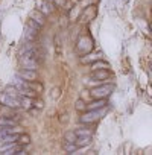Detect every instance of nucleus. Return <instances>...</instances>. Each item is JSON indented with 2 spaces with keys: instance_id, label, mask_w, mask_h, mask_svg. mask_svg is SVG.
Returning <instances> with one entry per match:
<instances>
[{
  "instance_id": "1",
  "label": "nucleus",
  "mask_w": 152,
  "mask_h": 155,
  "mask_svg": "<svg viewBox=\"0 0 152 155\" xmlns=\"http://www.w3.org/2000/svg\"><path fill=\"white\" fill-rule=\"evenodd\" d=\"M107 113L105 107L101 108V110H87L81 117H79V122L82 125H88V123H96L101 117H104V114Z\"/></svg>"
},
{
  "instance_id": "2",
  "label": "nucleus",
  "mask_w": 152,
  "mask_h": 155,
  "mask_svg": "<svg viewBox=\"0 0 152 155\" xmlns=\"http://www.w3.org/2000/svg\"><path fill=\"white\" fill-rule=\"evenodd\" d=\"M113 90H114V85L113 84H102V85H99V87H94V88H91V97H94V99H107L111 93H113Z\"/></svg>"
},
{
  "instance_id": "3",
  "label": "nucleus",
  "mask_w": 152,
  "mask_h": 155,
  "mask_svg": "<svg viewBox=\"0 0 152 155\" xmlns=\"http://www.w3.org/2000/svg\"><path fill=\"white\" fill-rule=\"evenodd\" d=\"M40 29H41V26L29 18V21L25 26V38H26V41H35L37 37H38Z\"/></svg>"
},
{
  "instance_id": "4",
  "label": "nucleus",
  "mask_w": 152,
  "mask_h": 155,
  "mask_svg": "<svg viewBox=\"0 0 152 155\" xmlns=\"http://www.w3.org/2000/svg\"><path fill=\"white\" fill-rule=\"evenodd\" d=\"M20 64L23 65V68H31V70H37L40 67V61L32 53H23V55H20Z\"/></svg>"
},
{
  "instance_id": "5",
  "label": "nucleus",
  "mask_w": 152,
  "mask_h": 155,
  "mask_svg": "<svg viewBox=\"0 0 152 155\" xmlns=\"http://www.w3.org/2000/svg\"><path fill=\"white\" fill-rule=\"evenodd\" d=\"M0 105H5V107H9V108H14V110H20L21 108L20 97H12V96H9L5 91L0 93Z\"/></svg>"
},
{
  "instance_id": "6",
  "label": "nucleus",
  "mask_w": 152,
  "mask_h": 155,
  "mask_svg": "<svg viewBox=\"0 0 152 155\" xmlns=\"http://www.w3.org/2000/svg\"><path fill=\"white\" fill-rule=\"evenodd\" d=\"M91 49H93V40L90 37H81L79 41H78V47H76V50H78L81 55H84V53L91 52Z\"/></svg>"
},
{
  "instance_id": "7",
  "label": "nucleus",
  "mask_w": 152,
  "mask_h": 155,
  "mask_svg": "<svg viewBox=\"0 0 152 155\" xmlns=\"http://www.w3.org/2000/svg\"><path fill=\"white\" fill-rule=\"evenodd\" d=\"M25 152H26V146H21V144H18L17 141H14V143H11V144H6V146H3V149H2V153H5V155L25 153Z\"/></svg>"
},
{
  "instance_id": "8",
  "label": "nucleus",
  "mask_w": 152,
  "mask_h": 155,
  "mask_svg": "<svg viewBox=\"0 0 152 155\" xmlns=\"http://www.w3.org/2000/svg\"><path fill=\"white\" fill-rule=\"evenodd\" d=\"M35 9L41 11L44 15H50L53 12V3L49 0H35Z\"/></svg>"
},
{
  "instance_id": "9",
  "label": "nucleus",
  "mask_w": 152,
  "mask_h": 155,
  "mask_svg": "<svg viewBox=\"0 0 152 155\" xmlns=\"http://www.w3.org/2000/svg\"><path fill=\"white\" fill-rule=\"evenodd\" d=\"M18 78H21V79L25 81H37L38 79V73L37 70H31V68H23L17 73Z\"/></svg>"
},
{
  "instance_id": "10",
  "label": "nucleus",
  "mask_w": 152,
  "mask_h": 155,
  "mask_svg": "<svg viewBox=\"0 0 152 155\" xmlns=\"http://www.w3.org/2000/svg\"><path fill=\"white\" fill-rule=\"evenodd\" d=\"M94 15H96V6H94V5H90V6H87V8L84 9V12L81 14L79 21H90L91 18H94Z\"/></svg>"
},
{
  "instance_id": "11",
  "label": "nucleus",
  "mask_w": 152,
  "mask_h": 155,
  "mask_svg": "<svg viewBox=\"0 0 152 155\" xmlns=\"http://www.w3.org/2000/svg\"><path fill=\"white\" fill-rule=\"evenodd\" d=\"M101 58H102V55H101L99 52H96V53L88 52V53H84V55L79 58V62H81V64H91V62H94V61H97V59H101Z\"/></svg>"
},
{
  "instance_id": "12",
  "label": "nucleus",
  "mask_w": 152,
  "mask_h": 155,
  "mask_svg": "<svg viewBox=\"0 0 152 155\" xmlns=\"http://www.w3.org/2000/svg\"><path fill=\"white\" fill-rule=\"evenodd\" d=\"M91 76H93V79H97V81H107L111 76V71L108 68H99V70H93Z\"/></svg>"
},
{
  "instance_id": "13",
  "label": "nucleus",
  "mask_w": 152,
  "mask_h": 155,
  "mask_svg": "<svg viewBox=\"0 0 152 155\" xmlns=\"http://www.w3.org/2000/svg\"><path fill=\"white\" fill-rule=\"evenodd\" d=\"M29 18H31V20H34L35 23H38L40 26H44V23H46V15H44L41 11H38V9H34V11H31V14H29Z\"/></svg>"
},
{
  "instance_id": "14",
  "label": "nucleus",
  "mask_w": 152,
  "mask_h": 155,
  "mask_svg": "<svg viewBox=\"0 0 152 155\" xmlns=\"http://www.w3.org/2000/svg\"><path fill=\"white\" fill-rule=\"evenodd\" d=\"M104 107H107V101L105 99H94V101H91L87 105V110H101Z\"/></svg>"
},
{
  "instance_id": "15",
  "label": "nucleus",
  "mask_w": 152,
  "mask_h": 155,
  "mask_svg": "<svg viewBox=\"0 0 152 155\" xmlns=\"http://www.w3.org/2000/svg\"><path fill=\"white\" fill-rule=\"evenodd\" d=\"M74 134H76V137H91L93 135V131L88 129V128H85V126H78V128L74 129Z\"/></svg>"
},
{
  "instance_id": "16",
  "label": "nucleus",
  "mask_w": 152,
  "mask_h": 155,
  "mask_svg": "<svg viewBox=\"0 0 152 155\" xmlns=\"http://www.w3.org/2000/svg\"><path fill=\"white\" fill-rule=\"evenodd\" d=\"M20 104H21V108L31 110L34 107V99L32 97H28V96H20Z\"/></svg>"
},
{
  "instance_id": "17",
  "label": "nucleus",
  "mask_w": 152,
  "mask_h": 155,
  "mask_svg": "<svg viewBox=\"0 0 152 155\" xmlns=\"http://www.w3.org/2000/svg\"><path fill=\"white\" fill-rule=\"evenodd\" d=\"M0 116H3V117H11V119H17V117H15V110H14V108H9V107H5V105H2V111H0Z\"/></svg>"
},
{
  "instance_id": "18",
  "label": "nucleus",
  "mask_w": 152,
  "mask_h": 155,
  "mask_svg": "<svg viewBox=\"0 0 152 155\" xmlns=\"http://www.w3.org/2000/svg\"><path fill=\"white\" fill-rule=\"evenodd\" d=\"M90 141H91V137H76L74 144L78 146V149H79V147H85V146H88Z\"/></svg>"
},
{
  "instance_id": "19",
  "label": "nucleus",
  "mask_w": 152,
  "mask_h": 155,
  "mask_svg": "<svg viewBox=\"0 0 152 155\" xmlns=\"http://www.w3.org/2000/svg\"><path fill=\"white\" fill-rule=\"evenodd\" d=\"M17 143L21 144V146H28V144H31V135H28V134H25V132L18 134V137H17Z\"/></svg>"
},
{
  "instance_id": "20",
  "label": "nucleus",
  "mask_w": 152,
  "mask_h": 155,
  "mask_svg": "<svg viewBox=\"0 0 152 155\" xmlns=\"http://www.w3.org/2000/svg\"><path fill=\"white\" fill-rule=\"evenodd\" d=\"M99 68H110V64L102 61V59H97V61L91 62V70H99Z\"/></svg>"
},
{
  "instance_id": "21",
  "label": "nucleus",
  "mask_w": 152,
  "mask_h": 155,
  "mask_svg": "<svg viewBox=\"0 0 152 155\" xmlns=\"http://www.w3.org/2000/svg\"><path fill=\"white\" fill-rule=\"evenodd\" d=\"M11 125H17L15 119H8V117H3V116H0V126H11Z\"/></svg>"
},
{
  "instance_id": "22",
  "label": "nucleus",
  "mask_w": 152,
  "mask_h": 155,
  "mask_svg": "<svg viewBox=\"0 0 152 155\" xmlns=\"http://www.w3.org/2000/svg\"><path fill=\"white\" fill-rule=\"evenodd\" d=\"M62 149H64V150H67V152H70V153H73V152L78 150V146H76L73 141H65V143H64V146H62Z\"/></svg>"
},
{
  "instance_id": "23",
  "label": "nucleus",
  "mask_w": 152,
  "mask_h": 155,
  "mask_svg": "<svg viewBox=\"0 0 152 155\" xmlns=\"http://www.w3.org/2000/svg\"><path fill=\"white\" fill-rule=\"evenodd\" d=\"M5 93H8L9 96H12V97H20L21 94H20V91H18V88L14 85V87H6L5 88Z\"/></svg>"
},
{
  "instance_id": "24",
  "label": "nucleus",
  "mask_w": 152,
  "mask_h": 155,
  "mask_svg": "<svg viewBox=\"0 0 152 155\" xmlns=\"http://www.w3.org/2000/svg\"><path fill=\"white\" fill-rule=\"evenodd\" d=\"M74 108L78 110V111H87V104L82 101V99H78L74 104Z\"/></svg>"
},
{
  "instance_id": "25",
  "label": "nucleus",
  "mask_w": 152,
  "mask_h": 155,
  "mask_svg": "<svg viewBox=\"0 0 152 155\" xmlns=\"http://www.w3.org/2000/svg\"><path fill=\"white\" fill-rule=\"evenodd\" d=\"M74 140H76V134H74V131L65 134V141H73V143H74Z\"/></svg>"
},
{
  "instance_id": "26",
  "label": "nucleus",
  "mask_w": 152,
  "mask_h": 155,
  "mask_svg": "<svg viewBox=\"0 0 152 155\" xmlns=\"http://www.w3.org/2000/svg\"><path fill=\"white\" fill-rule=\"evenodd\" d=\"M50 97H52V99H58V97H59V88H58V87H55V88L50 90Z\"/></svg>"
},
{
  "instance_id": "27",
  "label": "nucleus",
  "mask_w": 152,
  "mask_h": 155,
  "mask_svg": "<svg viewBox=\"0 0 152 155\" xmlns=\"http://www.w3.org/2000/svg\"><path fill=\"white\" fill-rule=\"evenodd\" d=\"M34 107H35V108H38V110H41V108L44 107V104H43L41 101H34Z\"/></svg>"
}]
</instances>
